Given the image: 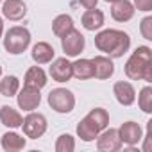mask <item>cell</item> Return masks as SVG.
Returning <instances> with one entry per match:
<instances>
[{
	"label": "cell",
	"instance_id": "6da1fadb",
	"mask_svg": "<svg viewBox=\"0 0 152 152\" xmlns=\"http://www.w3.org/2000/svg\"><path fill=\"white\" fill-rule=\"evenodd\" d=\"M95 47L111 59L124 57L131 48V36L118 29H104L95 36Z\"/></svg>",
	"mask_w": 152,
	"mask_h": 152
},
{
	"label": "cell",
	"instance_id": "7a4b0ae2",
	"mask_svg": "<svg viewBox=\"0 0 152 152\" xmlns=\"http://www.w3.org/2000/svg\"><path fill=\"white\" fill-rule=\"evenodd\" d=\"M124 70L131 81L152 83V48L147 45L138 47L127 59Z\"/></svg>",
	"mask_w": 152,
	"mask_h": 152
},
{
	"label": "cell",
	"instance_id": "3957f363",
	"mask_svg": "<svg viewBox=\"0 0 152 152\" xmlns=\"http://www.w3.org/2000/svg\"><path fill=\"white\" fill-rule=\"evenodd\" d=\"M31 32L27 27H22V25H15L11 27L6 34H4V48L13 54V56H18V54H23L29 45H31Z\"/></svg>",
	"mask_w": 152,
	"mask_h": 152
},
{
	"label": "cell",
	"instance_id": "277c9868",
	"mask_svg": "<svg viewBox=\"0 0 152 152\" xmlns=\"http://www.w3.org/2000/svg\"><path fill=\"white\" fill-rule=\"evenodd\" d=\"M47 102H48V106H50L56 113H59V115H68V113H72L73 107H75V95H73L70 90H66V88H54V90L48 93Z\"/></svg>",
	"mask_w": 152,
	"mask_h": 152
},
{
	"label": "cell",
	"instance_id": "5b68a950",
	"mask_svg": "<svg viewBox=\"0 0 152 152\" xmlns=\"http://www.w3.org/2000/svg\"><path fill=\"white\" fill-rule=\"evenodd\" d=\"M47 127H48L47 116L41 115V113H34V111H29V115L22 122L23 134H25V138H31V140L41 138L47 132Z\"/></svg>",
	"mask_w": 152,
	"mask_h": 152
},
{
	"label": "cell",
	"instance_id": "8992f818",
	"mask_svg": "<svg viewBox=\"0 0 152 152\" xmlns=\"http://www.w3.org/2000/svg\"><path fill=\"white\" fill-rule=\"evenodd\" d=\"M61 47H63V52H64L66 57H77L84 50L86 39H84V36H83L81 31H77V29L73 27L66 36L61 38Z\"/></svg>",
	"mask_w": 152,
	"mask_h": 152
},
{
	"label": "cell",
	"instance_id": "52a82bcc",
	"mask_svg": "<svg viewBox=\"0 0 152 152\" xmlns=\"http://www.w3.org/2000/svg\"><path fill=\"white\" fill-rule=\"evenodd\" d=\"M16 102H18L20 109H23V111H34L41 104V93H39L38 88L23 84V88L18 90V93H16Z\"/></svg>",
	"mask_w": 152,
	"mask_h": 152
},
{
	"label": "cell",
	"instance_id": "ba28073f",
	"mask_svg": "<svg viewBox=\"0 0 152 152\" xmlns=\"http://www.w3.org/2000/svg\"><path fill=\"white\" fill-rule=\"evenodd\" d=\"M97 148L100 152H116L122 148V140L118 136V129L106 127L97 136Z\"/></svg>",
	"mask_w": 152,
	"mask_h": 152
},
{
	"label": "cell",
	"instance_id": "9c48e42d",
	"mask_svg": "<svg viewBox=\"0 0 152 152\" xmlns=\"http://www.w3.org/2000/svg\"><path fill=\"white\" fill-rule=\"evenodd\" d=\"M118 136L122 140V145H127V147H134L138 145L141 140H143V129L140 127V124L129 120V122H124L118 129Z\"/></svg>",
	"mask_w": 152,
	"mask_h": 152
},
{
	"label": "cell",
	"instance_id": "30bf717a",
	"mask_svg": "<svg viewBox=\"0 0 152 152\" xmlns=\"http://www.w3.org/2000/svg\"><path fill=\"white\" fill-rule=\"evenodd\" d=\"M50 77L56 83H68L73 73H72V63L68 61V57H57L50 61V68H48Z\"/></svg>",
	"mask_w": 152,
	"mask_h": 152
},
{
	"label": "cell",
	"instance_id": "8fae6325",
	"mask_svg": "<svg viewBox=\"0 0 152 152\" xmlns=\"http://www.w3.org/2000/svg\"><path fill=\"white\" fill-rule=\"evenodd\" d=\"M91 63H93V77L95 79L106 81V79L113 77L115 64H113L111 57H107V56H95L91 59Z\"/></svg>",
	"mask_w": 152,
	"mask_h": 152
},
{
	"label": "cell",
	"instance_id": "7c38bea8",
	"mask_svg": "<svg viewBox=\"0 0 152 152\" xmlns=\"http://www.w3.org/2000/svg\"><path fill=\"white\" fill-rule=\"evenodd\" d=\"M113 95H115V99L118 100V104H122V106H132L134 100H136V90H134V86H132L131 83H127V81H118V83H115V86H113Z\"/></svg>",
	"mask_w": 152,
	"mask_h": 152
},
{
	"label": "cell",
	"instance_id": "4fadbf2b",
	"mask_svg": "<svg viewBox=\"0 0 152 152\" xmlns=\"http://www.w3.org/2000/svg\"><path fill=\"white\" fill-rule=\"evenodd\" d=\"M2 15L11 22H20L27 15V6L23 0H6L2 2Z\"/></svg>",
	"mask_w": 152,
	"mask_h": 152
},
{
	"label": "cell",
	"instance_id": "5bb4252c",
	"mask_svg": "<svg viewBox=\"0 0 152 152\" xmlns=\"http://www.w3.org/2000/svg\"><path fill=\"white\" fill-rule=\"evenodd\" d=\"M134 11L136 9L131 0H116V2H113V7H111V16H113V20L125 23V22L132 20Z\"/></svg>",
	"mask_w": 152,
	"mask_h": 152
},
{
	"label": "cell",
	"instance_id": "9a60e30c",
	"mask_svg": "<svg viewBox=\"0 0 152 152\" xmlns=\"http://www.w3.org/2000/svg\"><path fill=\"white\" fill-rule=\"evenodd\" d=\"M54 56H56L54 47L47 41H38L31 50V57L36 64H48L54 59Z\"/></svg>",
	"mask_w": 152,
	"mask_h": 152
},
{
	"label": "cell",
	"instance_id": "2e32d148",
	"mask_svg": "<svg viewBox=\"0 0 152 152\" xmlns=\"http://www.w3.org/2000/svg\"><path fill=\"white\" fill-rule=\"evenodd\" d=\"M0 145H2V148L6 152H18L22 148H25L27 140L22 134L15 132V131H7V132L2 134V138H0Z\"/></svg>",
	"mask_w": 152,
	"mask_h": 152
},
{
	"label": "cell",
	"instance_id": "e0dca14e",
	"mask_svg": "<svg viewBox=\"0 0 152 152\" xmlns=\"http://www.w3.org/2000/svg\"><path fill=\"white\" fill-rule=\"evenodd\" d=\"M81 22H83V27H84L86 31L95 32V31H99V29L104 27L106 18H104V13H102L100 9L93 7V9H86V13L83 15Z\"/></svg>",
	"mask_w": 152,
	"mask_h": 152
},
{
	"label": "cell",
	"instance_id": "ac0fdd59",
	"mask_svg": "<svg viewBox=\"0 0 152 152\" xmlns=\"http://www.w3.org/2000/svg\"><path fill=\"white\" fill-rule=\"evenodd\" d=\"M84 120H86L97 132H100V131H104L106 127H109V113H107L104 107H93V109L84 116Z\"/></svg>",
	"mask_w": 152,
	"mask_h": 152
},
{
	"label": "cell",
	"instance_id": "d6986e66",
	"mask_svg": "<svg viewBox=\"0 0 152 152\" xmlns=\"http://www.w3.org/2000/svg\"><path fill=\"white\" fill-rule=\"evenodd\" d=\"M47 73H45V70L43 68H39V66H31L27 72H25V77H23V84L25 86H34V88H38V90H41V88H45L47 86Z\"/></svg>",
	"mask_w": 152,
	"mask_h": 152
},
{
	"label": "cell",
	"instance_id": "ffe728a7",
	"mask_svg": "<svg viewBox=\"0 0 152 152\" xmlns=\"http://www.w3.org/2000/svg\"><path fill=\"white\" fill-rule=\"evenodd\" d=\"M22 122H23V116L15 107H11V106L0 107V124L2 125H6L9 129H16V127H22Z\"/></svg>",
	"mask_w": 152,
	"mask_h": 152
},
{
	"label": "cell",
	"instance_id": "44dd1931",
	"mask_svg": "<svg viewBox=\"0 0 152 152\" xmlns=\"http://www.w3.org/2000/svg\"><path fill=\"white\" fill-rule=\"evenodd\" d=\"M72 73L75 79L79 81H86V79H93V63L91 59H77L72 63Z\"/></svg>",
	"mask_w": 152,
	"mask_h": 152
},
{
	"label": "cell",
	"instance_id": "7402d4cb",
	"mask_svg": "<svg viewBox=\"0 0 152 152\" xmlns=\"http://www.w3.org/2000/svg\"><path fill=\"white\" fill-rule=\"evenodd\" d=\"M72 29H73V18H72L70 15H57V16L52 20V32H54L57 38L66 36Z\"/></svg>",
	"mask_w": 152,
	"mask_h": 152
},
{
	"label": "cell",
	"instance_id": "603a6c76",
	"mask_svg": "<svg viewBox=\"0 0 152 152\" xmlns=\"http://www.w3.org/2000/svg\"><path fill=\"white\" fill-rule=\"evenodd\" d=\"M20 90V79L16 75H6L0 79V95L4 97H16Z\"/></svg>",
	"mask_w": 152,
	"mask_h": 152
},
{
	"label": "cell",
	"instance_id": "cb8c5ba5",
	"mask_svg": "<svg viewBox=\"0 0 152 152\" xmlns=\"http://www.w3.org/2000/svg\"><path fill=\"white\" fill-rule=\"evenodd\" d=\"M77 136L83 140V141H86V143H90V141H95L97 140V136H99V132L83 118L79 124H77Z\"/></svg>",
	"mask_w": 152,
	"mask_h": 152
},
{
	"label": "cell",
	"instance_id": "d4e9b609",
	"mask_svg": "<svg viewBox=\"0 0 152 152\" xmlns=\"http://www.w3.org/2000/svg\"><path fill=\"white\" fill-rule=\"evenodd\" d=\"M138 106L143 113L150 115L152 113V88L150 86H145L140 90V95H138Z\"/></svg>",
	"mask_w": 152,
	"mask_h": 152
},
{
	"label": "cell",
	"instance_id": "484cf974",
	"mask_svg": "<svg viewBox=\"0 0 152 152\" xmlns=\"http://www.w3.org/2000/svg\"><path fill=\"white\" fill-rule=\"evenodd\" d=\"M56 152H73L75 150V138L72 134H61L56 140Z\"/></svg>",
	"mask_w": 152,
	"mask_h": 152
},
{
	"label": "cell",
	"instance_id": "4316f807",
	"mask_svg": "<svg viewBox=\"0 0 152 152\" xmlns=\"http://www.w3.org/2000/svg\"><path fill=\"white\" fill-rule=\"evenodd\" d=\"M140 32L145 39H152V16H145L140 23Z\"/></svg>",
	"mask_w": 152,
	"mask_h": 152
},
{
	"label": "cell",
	"instance_id": "83f0119b",
	"mask_svg": "<svg viewBox=\"0 0 152 152\" xmlns=\"http://www.w3.org/2000/svg\"><path fill=\"white\" fill-rule=\"evenodd\" d=\"M132 6H134V9H138V11L150 13V11H152V0H132Z\"/></svg>",
	"mask_w": 152,
	"mask_h": 152
},
{
	"label": "cell",
	"instance_id": "f1b7e54d",
	"mask_svg": "<svg viewBox=\"0 0 152 152\" xmlns=\"http://www.w3.org/2000/svg\"><path fill=\"white\" fill-rule=\"evenodd\" d=\"M150 125H152V120L148 122V127H147V134H145V143H143V152H150Z\"/></svg>",
	"mask_w": 152,
	"mask_h": 152
},
{
	"label": "cell",
	"instance_id": "f546056e",
	"mask_svg": "<svg viewBox=\"0 0 152 152\" xmlns=\"http://www.w3.org/2000/svg\"><path fill=\"white\" fill-rule=\"evenodd\" d=\"M77 2H79L84 9H93V7H97V2H99V0H77Z\"/></svg>",
	"mask_w": 152,
	"mask_h": 152
},
{
	"label": "cell",
	"instance_id": "4dcf8cb0",
	"mask_svg": "<svg viewBox=\"0 0 152 152\" xmlns=\"http://www.w3.org/2000/svg\"><path fill=\"white\" fill-rule=\"evenodd\" d=\"M2 36H4V20L0 16V39H2Z\"/></svg>",
	"mask_w": 152,
	"mask_h": 152
},
{
	"label": "cell",
	"instance_id": "1f68e13d",
	"mask_svg": "<svg viewBox=\"0 0 152 152\" xmlns=\"http://www.w3.org/2000/svg\"><path fill=\"white\" fill-rule=\"evenodd\" d=\"M104 2H109V4H113V2H116V0H104Z\"/></svg>",
	"mask_w": 152,
	"mask_h": 152
},
{
	"label": "cell",
	"instance_id": "d6a6232c",
	"mask_svg": "<svg viewBox=\"0 0 152 152\" xmlns=\"http://www.w3.org/2000/svg\"><path fill=\"white\" fill-rule=\"evenodd\" d=\"M0 77H2V66H0Z\"/></svg>",
	"mask_w": 152,
	"mask_h": 152
},
{
	"label": "cell",
	"instance_id": "836d02e7",
	"mask_svg": "<svg viewBox=\"0 0 152 152\" xmlns=\"http://www.w3.org/2000/svg\"><path fill=\"white\" fill-rule=\"evenodd\" d=\"M2 2H4V0H0V4H2Z\"/></svg>",
	"mask_w": 152,
	"mask_h": 152
}]
</instances>
